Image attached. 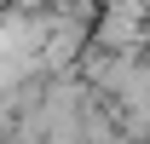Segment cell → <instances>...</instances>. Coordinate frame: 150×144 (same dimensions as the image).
Masks as SVG:
<instances>
[{
	"mask_svg": "<svg viewBox=\"0 0 150 144\" xmlns=\"http://www.w3.org/2000/svg\"><path fill=\"white\" fill-rule=\"evenodd\" d=\"M93 46L115 58H150V12H133V6H104L93 23Z\"/></svg>",
	"mask_w": 150,
	"mask_h": 144,
	"instance_id": "obj_1",
	"label": "cell"
}]
</instances>
